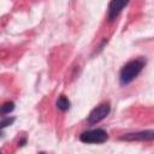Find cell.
I'll use <instances>...</instances> for the list:
<instances>
[{
  "label": "cell",
  "mask_w": 154,
  "mask_h": 154,
  "mask_svg": "<svg viewBox=\"0 0 154 154\" xmlns=\"http://www.w3.org/2000/svg\"><path fill=\"white\" fill-rule=\"evenodd\" d=\"M144 65H146V60L142 58H137V59L128 61L120 70V75H119L120 85L130 84L141 73Z\"/></svg>",
  "instance_id": "obj_1"
},
{
  "label": "cell",
  "mask_w": 154,
  "mask_h": 154,
  "mask_svg": "<svg viewBox=\"0 0 154 154\" xmlns=\"http://www.w3.org/2000/svg\"><path fill=\"white\" fill-rule=\"evenodd\" d=\"M108 138L107 132L103 129H93L81 134L79 140L83 143H103Z\"/></svg>",
  "instance_id": "obj_2"
},
{
  "label": "cell",
  "mask_w": 154,
  "mask_h": 154,
  "mask_svg": "<svg viewBox=\"0 0 154 154\" xmlns=\"http://www.w3.org/2000/svg\"><path fill=\"white\" fill-rule=\"evenodd\" d=\"M109 111H111V106H109L108 102H103V103L96 106V107L90 112V114H89V117H88V123H89L90 125H94V124L101 122L102 119H105V118L108 116Z\"/></svg>",
  "instance_id": "obj_3"
},
{
  "label": "cell",
  "mask_w": 154,
  "mask_h": 154,
  "mask_svg": "<svg viewBox=\"0 0 154 154\" xmlns=\"http://www.w3.org/2000/svg\"><path fill=\"white\" fill-rule=\"evenodd\" d=\"M130 0H111L108 5V12H107V18L108 20H114L117 16L122 12V10L129 4Z\"/></svg>",
  "instance_id": "obj_4"
},
{
  "label": "cell",
  "mask_w": 154,
  "mask_h": 154,
  "mask_svg": "<svg viewBox=\"0 0 154 154\" xmlns=\"http://www.w3.org/2000/svg\"><path fill=\"white\" fill-rule=\"evenodd\" d=\"M120 140L125 141H153L154 140V130H144L132 134H126L120 137Z\"/></svg>",
  "instance_id": "obj_5"
},
{
  "label": "cell",
  "mask_w": 154,
  "mask_h": 154,
  "mask_svg": "<svg viewBox=\"0 0 154 154\" xmlns=\"http://www.w3.org/2000/svg\"><path fill=\"white\" fill-rule=\"evenodd\" d=\"M57 107H58V109H60V111H63V112L67 111L69 107H70V101H69V99H67L65 95H60V96L58 97V100H57Z\"/></svg>",
  "instance_id": "obj_6"
},
{
  "label": "cell",
  "mask_w": 154,
  "mask_h": 154,
  "mask_svg": "<svg viewBox=\"0 0 154 154\" xmlns=\"http://www.w3.org/2000/svg\"><path fill=\"white\" fill-rule=\"evenodd\" d=\"M13 109H14V103H13L12 101H7V102H5V103L1 106L0 112H1V114H8V113L12 112Z\"/></svg>",
  "instance_id": "obj_7"
},
{
  "label": "cell",
  "mask_w": 154,
  "mask_h": 154,
  "mask_svg": "<svg viewBox=\"0 0 154 154\" xmlns=\"http://www.w3.org/2000/svg\"><path fill=\"white\" fill-rule=\"evenodd\" d=\"M13 122H14V118H10V117H7V118H2V120H1V128L4 129L5 126L11 125Z\"/></svg>",
  "instance_id": "obj_8"
}]
</instances>
